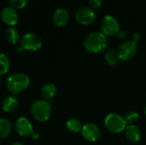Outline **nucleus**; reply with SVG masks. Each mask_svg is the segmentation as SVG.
<instances>
[{
    "mask_svg": "<svg viewBox=\"0 0 146 145\" xmlns=\"http://www.w3.org/2000/svg\"><path fill=\"white\" fill-rule=\"evenodd\" d=\"M108 38L102 32H92L84 38V48L90 53H100L108 47Z\"/></svg>",
    "mask_w": 146,
    "mask_h": 145,
    "instance_id": "obj_1",
    "label": "nucleus"
},
{
    "mask_svg": "<svg viewBox=\"0 0 146 145\" xmlns=\"http://www.w3.org/2000/svg\"><path fill=\"white\" fill-rule=\"evenodd\" d=\"M31 80L25 73H15L9 76L6 81L7 90L14 96L19 95L28 88Z\"/></svg>",
    "mask_w": 146,
    "mask_h": 145,
    "instance_id": "obj_2",
    "label": "nucleus"
},
{
    "mask_svg": "<svg viewBox=\"0 0 146 145\" xmlns=\"http://www.w3.org/2000/svg\"><path fill=\"white\" fill-rule=\"evenodd\" d=\"M30 112L35 121L38 122H46L51 115V106L48 101L38 99L32 103Z\"/></svg>",
    "mask_w": 146,
    "mask_h": 145,
    "instance_id": "obj_3",
    "label": "nucleus"
},
{
    "mask_svg": "<svg viewBox=\"0 0 146 145\" xmlns=\"http://www.w3.org/2000/svg\"><path fill=\"white\" fill-rule=\"evenodd\" d=\"M104 126L109 132L115 134H118L126 130L127 123L125 118L121 115L111 113L105 117Z\"/></svg>",
    "mask_w": 146,
    "mask_h": 145,
    "instance_id": "obj_4",
    "label": "nucleus"
},
{
    "mask_svg": "<svg viewBox=\"0 0 146 145\" xmlns=\"http://www.w3.org/2000/svg\"><path fill=\"white\" fill-rule=\"evenodd\" d=\"M21 48L23 50L37 51L43 44V40L38 34L34 32H27L21 38Z\"/></svg>",
    "mask_w": 146,
    "mask_h": 145,
    "instance_id": "obj_5",
    "label": "nucleus"
},
{
    "mask_svg": "<svg viewBox=\"0 0 146 145\" xmlns=\"http://www.w3.org/2000/svg\"><path fill=\"white\" fill-rule=\"evenodd\" d=\"M137 51L138 45L132 40H125L119 45L117 49L119 59L122 62H127L133 58L137 54Z\"/></svg>",
    "mask_w": 146,
    "mask_h": 145,
    "instance_id": "obj_6",
    "label": "nucleus"
},
{
    "mask_svg": "<svg viewBox=\"0 0 146 145\" xmlns=\"http://www.w3.org/2000/svg\"><path fill=\"white\" fill-rule=\"evenodd\" d=\"M101 30L102 32L107 37L116 36L121 30L119 21L113 15H107L104 16L101 21Z\"/></svg>",
    "mask_w": 146,
    "mask_h": 145,
    "instance_id": "obj_7",
    "label": "nucleus"
},
{
    "mask_svg": "<svg viewBox=\"0 0 146 145\" xmlns=\"http://www.w3.org/2000/svg\"><path fill=\"white\" fill-rule=\"evenodd\" d=\"M97 18L96 12L90 7H84L78 9L74 15V19L77 23L82 26H89L92 24Z\"/></svg>",
    "mask_w": 146,
    "mask_h": 145,
    "instance_id": "obj_8",
    "label": "nucleus"
},
{
    "mask_svg": "<svg viewBox=\"0 0 146 145\" xmlns=\"http://www.w3.org/2000/svg\"><path fill=\"white\" fill-rule=\"evenodd\" d=\"M15 129L17 134L21 137H29L34 131L32 122L29 119L24 116H21L15 121Z\"/></svg>",
    "mask_w": 146,
    "mask_h": 145,
    "instance_id": "obj_9",
    "label": "nucleus"
},
{
    "mask_svg": "<svg viewBox=\"0 0 146 145\" xmlns=\"http://www.w3.org/2000/svg\"><path fill=\"white\" fill-rule=\"evenodd\" d=\"M81 135L83 138L88 142H96L99 139L101 132L99 127L93 123H86L82 126Z\"/></svg>",
    "mask_w": 146,
    "mask_h": 145,
    "instance_id": "obj_10",
    "label": "nucleus"
},
{
    "mask_svg": "<svg viewBox=\"0 0 146 145\" xmlns=\"http://www.w3.org/2000/svg\"><path fill=\"white\" fill-rule=\"evenodd\" d=\"M1 19L3 22L9 27H14L19 21V14L17 9L12 6H7L1 11Z\"/></svg>",
    "mask_w": 146,
    "mask_h": 145,
    "instance_id": "obj_11",
    "label": "nucleus"
},
{
    "mask_svg": "<svg viewBox=\"0 0 146 145\" xmlns=\"http://www.w3.org/2000/svg\"><path fill=\"white\" fill-rule=\"evenodd\" d=\"M53 23L59 27L66 26L69 21V13L64 8H59L56 9L52 16Z\"/></svg>",
    "mask_w": 146,
    "mask_h": 145,
    "instance_id": "obj_12",
    "label": "nucleus"
},
{
    "mask_svg": "<svg viewBox=\"0 0 146 145\" xmlns=\"http://www.w3.org/2000/svg\"><path fill=\"white\" fill-rule=\"evenodd\" d=\"M125 135L127 141L132 144L139 143L142 138L141 130L136 125H128L125 130Z\"/></svg>",
    "mask_w": 146,
    "mask_h": 145,
    "instance_id": "obj_13",
    "label": "nucleus"
},
{
    "mask_svg": "<svg viewBox=\"0 0 146 145\" xmlns=\"http://www.w3.org/2000/svg\"><path fill=\"white\" fill-rule=\"evenodd\" d=\"M19 107V99L16 96L11 95L5 97L2 102V109L3 112L11 114L15 112Z\"/></svg>",
    "mask_w": 146,
    "mask_h": 145,
    "instance_id": "obj_14",
    "label": "nucleus"
},
{
    "mask_svg": "<svg viewBox=\"0 0 146 145\" xmlns=\"http://www.w3.org/2000/svg\"><path fill=\"white\" fill-rule=\"evenodd\" d=\"M57 92V88L53 83H46L41 89L40 94L44 100H50L52 99Z\"/></svg>",
    "mask_w": 146,
    "mask_h": 145,
    "instance_id": "obj_15",
    "label": "nucleus"
},
{
    "mask_svg": "<svg viewBox=\"0 0 146 145\" xmlns=\"http://www.w3.org/2000/svg\"><path fill=\"white\" fill-rule=\"evenodd\" d=\"M4 38L7 42L12 44H16L19 43V41H21L20 33L15 27H8L4 31Z\"/></svg>",
    "mask_w": 146,
    "mask_h": 145,
    "instance_id": "obj_16",
    "label": "nucleus"
},
{
    "mask_svg": "<svg viewBox=\"0 0 146 145\" xmlns=\"http://www.w3.org/2000/svg\"><path fill=\"white\" fill-rule=\"evenodd\" d=\"M12 132V125L8 119L0 118V138H7Z\"/></svg>",
    "mask_w": 146,
    "mask_h": 145,
    "instance_id": "obj_17",
    "label": "nucleus"
},
{
    "mask_svg": "<svg viewBox=\"0 0 146 145\" xmlns=\"http://www.w3.org/2000/svg\"><path fill=\"white\" fill-rule=\"evenodd\" d=\"M104 58H105L106 62L110 66H112V67L116 66L120 61L118 54H117V50H115V49H109L105 52Z\"/></svg>",
    "mask_w": 146,
    "mask_h": 145,
    "instance_id": "obj_18",
    "label": "nucleus"
},
{
    "mask_svg": "<svg viewBox=\"0 0 146 145\" xmlns=\"http://www.w3.org/2000/svg\"><path fill=\"white\" fill-rule=\"evenodd\" d=\"M82 126H82L81 122L78 119H75V118L69 119L66 122V128L71 133H78V132H81Z\"/></svg>",
    "mask_w": 146,
    "mask_h": 145,
    "instance_id": "obj_19",
    "label": "nucleus"
},
{
    "mask_svg": "<svg viewBox=\"0 0 146 145\" xmlns=\"http://www.w3.org/2000/svg\"><path fill=\"white\" fill-rule=\"evenodd\" d=\"M10 68V60L7 55L0 53V76L6 74Z\"/></svg>",
    "mask_w": 146,
    "mask_h": 145,
    "instance_id": "obj_20",
    "label": "nucleus"
},
{
    "mask_svg": "<svg viewBox=\"0 0 146 145\" xmlns=\"http://www.w3.org/2000/svg\"><path fill=\"white\" fill-rule=\"evenodd\" d=\"M124 118H125L127 125H135L138 122V121L139 120V114L136 111L131 110L126 114Z\"/></svg>",
    "mask_w": 146,
    "mask_h": 145,
    "instance_id": "obj_21",
    "label": "nucleus"
},
{
    "mask_svg": "<svg viewBox=\"0 0 146 145\" xmlns=\"http://www.w3.org/2000/svg\"><path fill=\"white\" fill-rule=\"evenodd\" d=\"M9 3L15 9H21L26 7L28 3V0H9Z\"/></svg>",
    "mask_w": 146,
    "mask_h": 145,
    "instance_id": "obj_22",
    "label": "nucleus"
},
{
    "mask_svg": "<svg viewBox=\"0 0 146 145\" xmlns=\"http://www.w3.org/2000/svg\"><path fill=\"white\" fill-rule=\"evenodd\" d=\"M87 1L90 5V8H92V9H100L104 2V0H87Z\"/></svg>",
    "mask_w": 146,
    "mask_h": 145,
    "instance_id": "obj_23",
    "label": "nucleus"
},
{
    "mask_svg": "<svg viewBox=\"0 0 146 145\" xmlns=\"http://www.w3.org/2000/svg\"><path fill=\"white\" fill-rule=\"evenodd\" d=\"M117 38H119V39H121V40H124V39H126L127 37H128V33H127V31H125V30H120L119 31V32L117 33Z\"/></svg>",
    "mask_w": 146,
    "mask_h": 145,
    "instance_id": "obj_24",
    "label": "nucleus"
},
{
    "mask_svg": "<svg viewBox=\"0 0 146 145\" xmlns=\"http://www.w3.org/2000/svg\"><path fill=\"white\" fill-rule=\"evenodd\" d=\"M140 38H141V35H140V33L139 32H135L133 35H132V41H133L134 43H136V44H138V42H139L140 41Z\"/></svg>",
    "mask_w": 146,
    "mask_h": 145,
    "instance_id": "obj_25",
    "label": "nucleus"
},
{
    "mask_svg": "<svg viewBox=\"0 0 146 145\" xmlns=\"http://www.w3.org/2000/svg\"><path fill=\"white\" fill-rule=\"evenodd\" d=\"M31 137H32V138H33V139H34V140H38V139L39 138V137H40V134H39V132H37V131H33V133H32V135H31Z\"/></svg>",
    "mask_w": 146,
    "mask_h": 145,
    "instance_id": "obj_26",
    "label": "nucleus"
},
{
    "mask_svg": "<svg viewBox=\"0 0 146 145\" xmlns=\"http://www.w3.org/2000/svg\"><path fill=\"white\" fill-rule=\"evenodd\" d=\"M11 145H24V144H21V143L16 142V143H14V144H12Z\"/></svg>",
    "mask_w": 146,
    "mask_h": 145,
    "instance_id": "obj_27",
    "label": "nucleus"
},
{
    "mask_svg": "<svg viewBox=\"0 0 146 145\" xmlns=\"http://www.w3.org/2000/svg\"><path fill=\"white\" fill-rule=\"evenodd\" d=\"M145 115H146V105L145 106Z\"/></svg>",
    "mask_w": 146,
    "mask_h": 145,
    "instance_id": "obj_28",
    "label": "nucleus"
},
{
    "mask_svg": "<svg viewBox=\"0 0 146 145\" xmlns=\"http://www.w3.org/2000/svg\"><path fill=\"white\" fill-rule=\"evenodd\" d=\"M1 140H2V139H1V138H0V144H1Z\"/></svg>",
    "mask_w": 146,
    "mask_h": 145,
    "instance_id": "obj_29",
    "label": "nucleus"
},
{
    "mask_svg": "<svg viewBox=\"0 0 146 145\" xmlns=\"http://www.w3.org/2000/svg\"><path fill=\"white\" fill-rule=\"evenodd\" d=\"M0 84H1V78H0Z\"/></svg>",
    "mask_w": 146,
    "mask_h": 145,
    "instance_id": "obj_30",
    "label": "nucleus"
}]
</instances>
